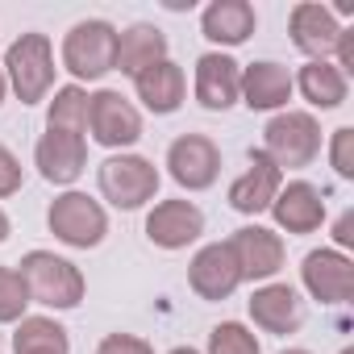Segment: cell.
Masks as SVG:
<instances>
[{
  "label": "cell",
  "mask_w": 354,
  "mask_h": 354,
  "mask_svg": "<svg viewBox=\"0 0 354 354\" xmlns=\"http://www.w3.org/2000/svg\"><path fill=\"white\" fill-rule=\"evenodd\" d=\"M230 254L242 271V283H271L283 267V238L267 225H242L230 234Z\"/></svg>",
  "instance_id": "obj_9"
},
{
  "label": "cell",
  "mask_w": 354,
  "mask_h": 354,
  "mask_svg": "<svg viewBox=\"0 0 354 354\" xmlns=\"http://www.w3.org/2000/svg\"><path fill=\"white\" fill-rule=\"evenodd\" d=\"M26 308H30L26 279L17 275V267H0V325H17Z\"/></svg>",
  "instance_id": "obj_27"
},
{
  "label": "cell",
  "mask_w": 354,
  "mask_h": 354,
  "mask_svg": "<svg viewBox=\"0 0 354 354\" xmlns=\"http://www.w3.org/2000/svg\"><path fill=\"white\" fill-rule=\"evenodd\" d=\"M279 354H308V350H300V346H292V350H279Z\"/></svg>",
  "instance_id": "obj_35"
},
{
  "label": "cell",
  "mask_w": 354,
  "mask_h": 354,
  "mask_svg": "<svg viewBox=\"0 0 354 354\" xmlns=\"http://www.w3.org/2000/svg\"><path fill=\"white\" fill-rule=\"evenodd\" d=\"M292 88H300V96H304L313 109H321V113L346 104V96H350V80H346L329 59H321V63H304L300 75L292 80Z\"/></svg>",
  "instance_id": "obj_23"
},
{
  "label": "cell",
  "mask_w": 354,
  "mask_h": 354,
  "mask_svg": "<svg viewBox=\"0 0 354 354\" xmlns=\"http://www.w3.org/2000/svg\"><path fill=\"white\" fill-rule=\"evenodd\" d=\"M88 133L104 150H121L125 154L142 138V113L117 88H100V92L88 96Z\"/></svg>",
  "instance_id": "obj_7"
},
{
  "label": "cell",
  "mask_w": 354,
  "mask_h": 354,
  "mask_svg": "<svg viewBox=\"0 0 354 354\" xmlns=\"http://www.w3.org/2000/svg\"><path fill=\"white\" fill-rule=\"evenodd\" d=\"M34 167L46 184L55 188H71L84 167H88V142L80 133H63V129H46L34 146Z\"/></svg>",
  "instance_id": "obj_11"
},
{
  "label": "cell",
  "mask_w": 354,
  "mask_h": 354,
  "mask_svg": "<svg viewBox=\"0 0 354 354\" xmlns=\"http://www.w3.org/2000/svg\"><path fill=\"white\" fill-rule=\"evenodd\" d=\"M167 354H201V350H192V346H175V350H167Z\"/></svg>",
  "instance_id": "obj_33"
},
{
  "label": "cell",
  "mask_w": 354,
  "mask_h": 354,
  "mask_svg": "<svg viewBox=\"0 0 354 354\" xmlns=\"http://www.w3.org/2000/svg\"><path fill=\"white\" fill-rule=\"evenodd\" d=\"M329 167L342 175V180H354V129L350 125L333 129V138H329Z\"/></svg>",
  "instance_id": "obj_28"
},
{
  "label": "cell",
  "mask_w": 354,
  "mask_h": 354,
  "mask_svg": "<svg viewBox=\"0 0 354 354\" xmlns=\"http://www.w3.org/2000/svg\"><path fill=\"white\" fill-rule=\"evenodd\" d=\"M96 354H154V346L146 337H138V333H109L96 346Z\"/></svg>",
  "instance_id": "obj_30"
},
{
  "label": "cell",
  "mask_w": 354,
  "mask_h": 354,
  "mask_svg": "<svg viewBox=\"0 0 354 354\" xmlns=\"http://www.w3.org/2000/svg\"><path fill=\"white\" fill-rule=\"evenodd\" d=\"M96 184L113 209L133 213L158 196V167L142 154H109L96 171Z\"/></svg>",
  "instance_id": "obj_5"
},
{
  "label": "cell",
  "mask_w": 354,
  "mask_h": 354,
  "mask_svg": "<svg viewBox=\"0 0 354 354\" xmlns=\"http://www.w3.org/2000/svg\"><path fill=\"white\" fill-rule=\"evenodd\" d=\"M88 88L80 84H67V88H55L50 104H46V129H63V133H88Z\"/></svg>",
  "instance_id": "obj_25"
},
{
  "label": "cell",
  "mask_w": 354,
  "mask_h": 354,
  "mask_svg": "<svg viewBox=\"0 0 354 354\" xmlns=\"http://www.w3.org/2000/svg\"><path fill=\"white\" fill-rule=\"evenodd\" d=\"M17 275L26 279L30 304L55 308V313L80 308V300H84V292H88L84 271H80L71 259L55 254V250H30V254L17 263Z\"/></svg>",
  "instance_id": "obj_1"
},
{
  "label": "cell",
  "mask_w": 354,
  "mask_h": 354,
  "mask_svg": "<svg viewBox=\"0 0 354 354\" xmlns=\"http://www.w3.org/2000/svg\"><path fill=\"white\" fill-rule=\"evenodd\" d=\"M133 92H138V100L146 104V113L167 117V113H175V109L184 104V96H188V75H184L180 63L162 59V63L146 67L142 75H133Z\"/></svg>",
  "instance_id": "obj_20"
},
{
  "label": "cell",
  "mask_w": 354,
  "mask_h": 354,
  "mask_svg": "<svg viewBox=\"0 0 354 354\" xmlns=\"http://www.w3.org/2000/svg\"><path fill=\"white\" fill-rule=\"evenodd\" d=\"M5 84L17 92L21 104H42L55 88V46L46 34H21L5 50Z\"/></svg>",
  "instance_id": "obj_2"
},
{
  "label": "cell",
  "mask_w": 354,
  "mask_h": 354,
  "mask_svg": "<svg viewBox=\"0 0 354 354\" xmlns=\"http://www.w3.org/2000/svg\"><path fill=\"white\" fill-rule=\"evenodd\" d=\"M259 30V13L250 0H213L201 13V34L213 46H242Z\"/></svg>",
  "instance_id": "obj_21"
},
{
  "label": "cell",
  "mask_w": 354,
  "mask_h": 354,
  "mask_svg": "<svg viewBox=\"0 0 354 354\" xmlns=\"http://www.w3.org/2000/svg\"><path fill=\"white\" fill-rule=\"evenodd\" d=\"M342 354H354V346H346V350H342Z\"/></svg>",
  "instance_id": "obj_36"
},
{
  "label": "cell",
  "mask_w": 354,
  "mask_h": 354,
  "mask_svg": "<svg viewBox=\"0 0 354 354\" xmlns=\"http://www.w3.org/2000/svg\"><path fill=\"white\" fill-rule=\"evenodd\" d=\"M279 188H283V171L263 150H250V167L230 184V209L242 213V217H259V213L271 209Z\"/></svg>",
  "instance_id": "obj_15"
},
{
  "label": "cell",
  "mask_w": 354,
  "mask_h": 354,
  "mask_svg": "<svg viewBox=\"0 0 354 354\" xmlns=\"http://www.w3.org/2000/svg\"><path fill=\"white\" fill-rule=\"evenodd\" d=\"M9 234H13V221H9V213H5V209H0V242H5Z\"/></svg>",
  "instance_id": "obj_32"
},
{
  "label": "cell",
  "mask_w": 354,
  "mask_h": 354,
  "mask_svg": "<svg viewBox=\"0 0 354 354\" xmlns=\"http://www.w3.org/2000/svg\"><path fill=\"white\" fill-rule=\"evenodd\" d=\"M209 354H263V346L242 321H221L209 329Z\"/></svg>",
  "instance_id": "obj_26"
},
{
  "label": "cell",
  "mask_w": 354,
  "mask_h": 354,
  "mask_svg": "<svg viewBox=\"0 0 354 354\" xmlns=\"http://www.w3.org/2000/svg\"><path fill=\"white\" fill-rule=\"evenodd\" d=\"M21 184H26V171H21V158L0 142V201L5 196H17L21 192Z\"/></svg>",
  "instance_id": "obj_29"
},
{
  "label": "cell",
  "mask_w": 354,
  "mask_h": 354,
  "mask_svg": "<svg viewBox=\"0 0 354 354\" xmlns=\"http://www.w3.org/2000/svg\"><path fill=\"white\" fill-rule=\"evenodd\" d=\"M292 71L271 63V59H259V63H246L242 67V104L254 109V113H279L288 100H292Z\"/></svg>",
  "instance_id": "obj_19"
},
{
  "label": "cell",
  "mask_w": 354,
  "mask_h": 354,
  "mask_svg": "<svg viewBox=\"0 0 354 354\" xmlns=\"http://www.w3.org/2000/svg\"><path fill=\"white\" fill-rule=\"evenodd\" d=\"M246 308H250V321L263 333H275V337L296 333L300 321H304V308H300V296H296L292 283H263V288H254Z\"/></svg>",
  "instance_id": "obj_18"
},
{
  "label": "cell",
  "mask_w": 354,
  "mask_h": 354,
  "mask_svg": "<svg viewBox=\"0 0 354 354\" xmlns=\"http://www.w3.org/2000/svg\"><path fill=\"white\" fill-rule=\"evenodd\" d=\"M279 171H300V167H313L317 154H321V125L313 113H300V109H283L267 121L263 129V146H259Z\"/></svg>",
  "instance_id": "obj_3"
},
{
  "label": "cell",
  "mask_w": 354,
  "mask_h": 354,
  "mask_svg": "<svg viewBox=\"0 0 354 354\" xmlns=\"http://www.w3.org/2000/svg\"><path fill=\"white\" fill-rule=\"evenodd\" d=\"M196 100L209 113H225L242 100V67L225 50H209L196 59Z\"/></svg>",
  "instance_id": "obj_16"
},
{
  "label": "cell",
  "mask_w": 354,
  "mask_h": 354,
  "mask_svg": "<svg viewBox=\"0 0 354 354\" xmlns=\"http://www.w3.org/2000/svg\"><path fill=\"white\" fill-rule=\"evenodd\" d=\"M167 171L184 192H209L221 175V150L205 133H180L167 146Z\"/></svg>",
  "instance_id": "obj_8"
},
{
  "label": "cell",
  "mask_w": 354,
  "mask_h": 354,
  "mask_svg": "<svg viewBox=\"0 0 354 354\" xmlns=\"http://www.w3.org/2000/svg\"><path fill=\"white\" fill-rule=\"evenodd\" d=\"M205 234V213L192 201H158L146 213V238L158 250H188Z\"/></svg>",
  "instance_id": "obj_12"
},
{
  "label": "cell",
  "mask_w": 354,
  "mask_h": 354,
  "mask_svg": "<svg viewBox=\"0 0 354 354\" xmlns=\"http://www.w3.org/2000/svg\"><path fill=\"white\" fill-rule=\"evenodd\" d=\"M13 354H71V337L55 317H21L13 329Z\"/></svg>",
  "instance_id": "obj_24"
},
{
  "label": "cell",
  "mask_w": 354,
  "mask_h": 354,
  "mask_svg": "<svg viewBox=\"0 0 354 354\" xmlns=\"http://www.w3.org/2000/svg\"><path fill=\"white\" fill-rule=\"evenodd\" d=\"M300 283L313 300L337 308L354 296V263L333 250V246H321V250H308L304 263H300Z\"/></svg>",
  "instance_id": "obj_10"
},
{
  "label": "cell",
  "mask_w": 354,
  "mask_h": 354,
  "mask_svg": "<svg viewBox=\"0 0 354 354\" xmlns=\"http://www.w3.org/2000/svg\"><path fill=\"white\" fill-rule=\"evenodd\" d=\"M46 225H50V234H55L63 246H71V250H92V246H100L104 234H109V213H104V205L92 201L88 192L67 188L63 196L50 201Z\"/></svg>",
  "instance_id": "obj_6"
},
{
  "label": "cell",
  "mask_w": 354,
  "mask_h": 354,
  "mask_svg": "<svg viewBox=\"0 0 354 354\" xmlns=\"http://www.w3.org/2000/svg\"><path fill=\"white\" fill-rule=\"evenodd\" d=\"M5 96H9V84H5V71H0V104H5Z\"/></svg>",
  "instance_id": "obj_34"
},
{
  "label": "cell",
  "mask_w": 354,
  "mask_h": 354,
  "mask_svg": "<svg viewBox=\"0 0 354 354\" xmlns=\"http://www.w3.org/2000/svg\"><path fill=\"white\" fill-rule=\"evenodd\" d=\"M117 63V26L104 17H88L75 21L63 38V67L75 75V84H92L104 80Z\"/></svg>",
  "instance_id": "obj_4"
},
{
  "label": "cell",
  "mask_w": 354,
  "mask_h": 354,
  "mask_svg": "<svg viewBox=\"0 0 354 354\" xmlns=\"http://www.w3.org/2000/svg\"><path fill=\"white\" fill-rule=\"evenodd\" d=\"M288 34H292V46L300 55H308V63H321L333 55L337 46V34H342V21L329 5H317V0H304V5L292 9L288 17Z\"/></svg>",
  "instance_id": "obj_14"
},
{
  "label": "cell",
  "mask_w": 354,
  "mask_h": 354,
  "mask_svg": "<svg viewBox=\"0 0 354 354\" xmlns=\"http://www.w3.org/2000/svg\"><path fill=\"white\" fill-rule=\"evenodd\" d=\"M188 283H192V292H196L201 300H209V304L230 300V296L242 288V271H238L230 246H225V242L201 246V250L192 254V263H188Z\"/></svg>",
  "instance_id": "obj_13"
},
{
  "label": "cell",
  "mask_w": 354,
  "mask_h": 354,
  "mask_svg": "<svg viewBox=\"0 0 354 354\" xmlns=\"http://www.w3.org/2000/svg\"><path fill=\"white\" fill-rule=\"evenodd\" d=\"M333 242H337L333 250H350V246H354V213H350V209L337 217V225H333Z\"/></svg>",
  "instance_id": "obj_31"
},
{
  "label": "cell",
  "mask_w": 354,
  "mask_h": 354,
  "mask_svg": "<svg viewBox=\"0 0 354 354\" xmlns=\"http://www.w3.org/2000/svg\"><path fill=\"white\" fill-rule=\"evenodd\" d=\"M267 213L275 217V225L283 234H317L321 221H325V196L308 180H292V184L279 188V196L271 201Z\"/></svg>",
  "instance_id": "obj_17"
},
{
  "label": "cell",
  "mask_w": 354,
  "mask_h": 354,
  "mask_svg": "<svg viewBox=\"0 0 354 354\" xmlns=\"http://www.w3.org/2000/svg\"><path fill=\"white\" fill-rule=\"evenodd\" d=\"M162 59H167V34L158 26L133 21L129 30H117V63H113V71L133 80V75H142L146 67H154Z\"/></svg>",
  "instance_id": "obj_22"
}]
</instances>
